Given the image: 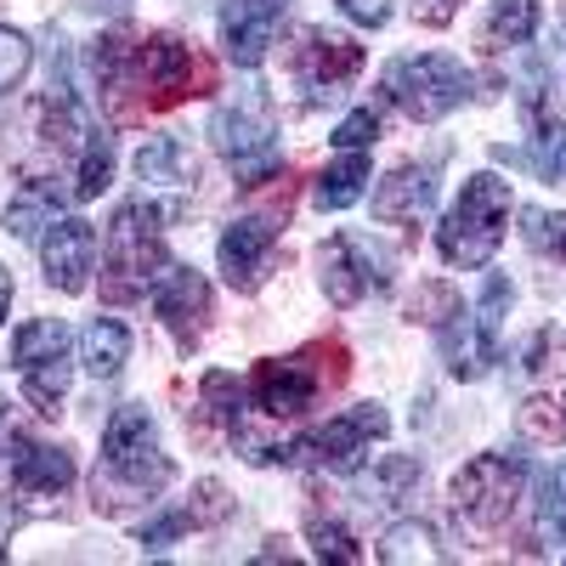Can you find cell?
Masks as SVG:
<instances>
[{"label": "cell", "mask_w": 566, "mask_h": 566, "mask_svg": "<svg viewBox=\"0 0 566 566\" xmlns=\"http://www.w3.org/2000/svg\"><path fill=\"white\" fill-rule=\"evenodd\" d=\"M91 74H97L103 97L119 119L130 114H159L187 97L216 91L210 57H199V45H187L181 34H142L130 40L125 29L103 34L91 45Z\"/></svg>", "instance_id": "obj_1"}, {"label": "cell", "mask_w": 566, "mask_h": 566, "mask_svg": "<svg viewBox=\"0 0 566 566\" xmlns=\"http://www.w3.org/2000/svg\"><path fill=\"white\" fill-rule=\"evenodd\" d=\"M170 488V459L159 448V431L148 408H114L108 431H103V470H97V510L119 515L125 504H142Z\"/></svg>", "instance_id": "obj_2"}, {"label": "cell", "mask_w": 566, "mask_h": 566, "mask_svg": "<svg viewBox=\"0 0 566 566\" xmlns=\"http://www.w3.org/2000/svg\"><path fill=\"white\" fill-rule=\"evenodd\" d=\"M346 374H352V352H346V340H335V335H323V340H312V346H301V352H290V357H261L255 368H250V402L266 413V419H301L323 391H335V386H346Z\"/></svg>", "instance_id": "obj_3"}, {"label": "cell", "mask_w": 566, "mask_h": 566, "mask_svg": "<svg viewBox=\"0 0 566 566\" xmlns=\"http://www.w3.org/2000/svg\"><path fill=\"white\" fill-rule=\"evenodd\" d=\"M159 221H165V205H154V199H130L114 210L108 244H103V295L114 306L142 301L159 283V272L170 261L165 239H159Z\"/></svg>", "instance_id": "obj_4"}, {"label": "cell", "mask_w": 566, "mask_h": 566, "mask_svg": "<svg viewBox=\"0 0 566 566\" xmlns=\"http://www.w3.org/2000/svg\"><path fill=\"white\" fill-rule=\"evenodd\" d=\"M210 142L216 154L239 170V181L250 187H266L277 181V114H272V97L261 85H244L210 114Z\"/></svg>", "instance_id": "obj_5"}, {"label": "cell", "mask_w": 566, "mask_h": 566, "mask_svg": "<svg viewBox=\"0 0 566 566\" xmlns=\"http://www.w3.org/2000/svg\"><path fill=\"white\" fill-rule=\"evenodd\" d=\"M504 227H510V181L482 170V176H470L464 181V193L459 205L448 210V221L437 227V250L448 266H464V272H476L499 255L504 244Z\"/></svg>", "instance_id": "obj_6"}, {"label": "cell", "mask_w": 566, "mask_h": 566, "mask_svg": "<svg viewBox=\"0 0 566 566\" xmlns=\"http://www.w3.org/2000/svg\"><path fill=\"white\" fill-rule=\"evenodd\" d=\"M386 431H391V413L380 402H357V408L335 413L328 424H312L290 448H272L266 464L283 459V464H312V470H357L374 442H386Z\"/></svg>", "instance_id": "obj_7"}, {"label": "cell", "mask_w": 566, "mask_h": 566, "mask_svg": "<svg viewBox=\"0 0 566 566\" xmlns=\"http://www.w3.org/2000/svg\"><path fill=\"white\" fill-rule=\"evenodd\" d=\"M380 91L419 125H437L448 119L464 97H470V69L448 52H413V57H397L380 80Z\"/></svg>", "instance_id": "obj_8"}, {"label": "cell", "mask_w": 566, "mask_h": 566, "mask_svg": "<svg viewBox=\"0 0 566 566\" xmlns=\"http://www.w3.org/2000/svg\"><path fill=\"white\" fill-rule=\"evenodd\" d=\"M12 363H18V380H23V397L40 419H57L63 413V397H69V374H74V357H69V328L63 317H34L12 335Z\"/></svg>", "instance_id": "obj_9"}, {"label": "cell", "mask_w": 566, "mask_h": 566, "mask_svg": "<svg viewBox=\"0 0 566 566\" xmlns=\"http://www.w3.org/2000/svg\"><path fill=\"white\" fill-rule=\"evenodd\" d=\"M504 312H510V283L488 277V290L476 312H459L442 323V363L453 380H482L499 363V335H504Z\"/></svg>", "instance_id": "obj_10"}, {"label": "cell", "mask_w": 566, "mask_h": 566, "mask_svg": "<svg viewBox=\"0 0 566 566\" xmlns=\"http://www.w3.org/2000/svg\"><path fill=\"white\" fill-rule=\"evenodd\" d=\"M527 488V459L522 453H476L453 476V510L476 527H504Z\"/></svg>", "instance_id": "obj_11"}, {"label": "cell", "mask_w": 566, "mask_h": 566, "mask_svg": "<svg viewBox=\"0 0 566 566\" xmlns=\"http://www.w3.org/2000/svg\"><path fill=\"white\" fill-rule=\"evenodd\" d=\"M317 283L335 306H357V301H368L374 290L391 283V255L374 250L363 232H335V239L317 250Z\"/></svg>", "instance_id": "obj_12"}, {"label": "cell", "mask_w": 566, "mask_h": 566, "mask_svg": "<svg viewBox=\"0 0 566 566\" xmlns=\"http://www.w3.org/2000/svg\"><path fill=\"white\" fill-rule=\"evenodd\" d=\"M363 69V45L346 40V34H328V29H295V45H290V74L301 80V91L312 103L335 97L346 80H357Z\"/></svg>", "instance_id": "obj_13"}, {"label": "cell", "mask_w": 566, "mask_h": 566, "mask_svg": "<svg viewBox=\"0 0 566 566\" xmlns=\"http://www.w3.org/2000/svg\"><path fill=\"white\" fill-rule=\"evenodd\" d=\"M154 312L165 317V328L176 335V346L193 352V346L205 340V328H210V312H216V295H210L205 272L165 261V272H159V283H154Z\"/></svg>", "instance_id": "obj_14"}, {"label": "cell", "mask_w": 566, "mask_h": 566, "mask_svg": "<svg viewBox=\"0 0 566 566\" xmlns=\"http://www.w3.org/2000/svg\"><path fill=\"white\" fill-rule=\"evenodd\" d=\"M216 261L227 272V283L239 295H255L261 283L272 277L277 266V227L266 216H239L221 227V244H216Z\"/></svg>", "instance_id": "obj_15"}, {"label": "cell", "mask_w": 566, "mask_h": 566, "mask_svg": "<svg viewBox=\"0 0 566 566\" xmlns=\"http://www.w3.org/2000/svg\"><path fill=\"white\" fill-rule=\"evenodd\" d=\"M40 266L57 295H85L91 266H97V227L80 216H57L40 232Z\"/></svg>", "instance_id": "obj_16"}, {"label": "cell", "mask_w": 566, "mask_h": 566, "mask_svg": "<svg viewBox=\"0 0 566 566\" xmlns=\"http://www.w3.org/2000/svg\"><path fill=\"white\" fill-rule=\"evenodd\" d=\"M0 453H7V470H12V493H23V499H63L74 488V453L69 448L12 431L0 442Z\"/></svg>", "instance_id": "obj_17"}, {"label": "cell", "mask_w": 566, "mask_h": 566, "mask_svg": "<svg viewBox=\"0 0 566 566\" xmlns=\"http://www.w3.org/2000/svg\"><path fill=\"white\" fill-rule=\"evenodd\" d=\"M136 181L148 187V193H165V216H176L181 199L199 187V159L181 136H148L136 154Z\"/></svg>", "instance_id": "obj_18"}, {"label": "cell", "mask_w": 566, "mask_h": 566, "mask_svg": "<svg viewBox=\"0 0 566 566\" xmlns=\"http://www.w3.org/2000/svg\"><path fill=\"white\" fill-rule=\"evenodd\" d=\"M283 23V0H227L221 7V45L239 69H261Z\"/></svg>", "instance_id": "obj_19"}, {"label": "cell", "mask_w": 566, "mask_h": 566, "mask_svg": "<svg viewBox=\"0 0 566 566\" xmlns=\"http://www.w3.org/2000/svg\"><path fill=\"white\" fill-rule=\"evenodd\" d=\"M437 205V170L431 165H397L380 187H374V216L386 227H408L424 221Z\"/></svg>", "instance_id": "obj_20"}, {"label": "cell", "mask_w": 566, "mask_h": 566, "mask_svg": "<svg viewBox=\"0 0 566 566\" xmlns=\"http://www.w3.org/2000/svg\"><path fill=\"white\" fill-rule=\"evenodd\" d=\"M57 216H63V187L52 176L18 181V193L7 199V232H12V239H40Z\"/></svg>", "instance_id": "obj_21"}, {"label": "cell", "mask_w": 566, "mask_h": 566, "mask_svg": "<svg viewBox=\"0 0 566 566\" xmlns=\"http://www.w3.org/2000/svg\"><path fill=\"white\" fill-rule=\"evenodd\" d=\"M130 357V328L114 323V317H91L85 335H80V363L85 374H97V380H114Z\"/></svg>", "instance_id": "obj_22"}, {"label": "cell", "mask_w": 566, "mask_h": 566, "mask_svg": "<svg viewBox=\"0 0 566 566\" xmlns=\"http://www.w3.org/2000/svg\"><path fill=\"white\" fill-rule=\"evenodd\" d=\"M363 181H368V154L357 148V154H340L335 165L317 176L312 199H317V210H352L363 199Z\"/></svg>", "instance_id": "obj_23"}, {"label": "cell", "mask_w": 566, "mask_h": 566, "mask_svg": "<svg viewBox=\"0 0 566 566\" xmlns=\"http://www.w3.org/2000/svg\"><path fill=\"white\" fill-rule=\"evenodd\" d=\"M538 34V0H493L482 45L488 52H510V45H527Z\"/></svg>", "instance_id": "obj_24"}, {"label": "cell", "mask_w": 566, "mask_h": 566, "mask_svg": "<svg viewBox=\"0 0 566 566\" xmlns=\"http://www.w3.org/2000/svg\"><path fill=\"white\" fill-rule=\"evenodd\" d=\"M493 159L538 170L544 181H566V125H544L533 136V148H493Z\"/></svg>", "instance_id": "obj_25"}, {"label": "cell", "mask_w": 566, "mask_h": 566, "mask_svg": "<svg viewBox=\"0 0 566 566\" xmlns=\"http://www.w3.org/2000/svg\"><path fill=\"white\" fill-rule=\"evenodd\" d=\"M114 136L108 130H85L80 142V170H74V199L91 205V199H103V187L114 181Z\"/></svg>", "instance_id": "obj_26"}, {"label": "cell", "mask_w": 566, "mask_h": 566, "mask_svg": "<svg viewBox=\"0 0 566 566\" xmlns=\"http://www.w3.org/2000/svg\"><path fill=\"white\" fill-rule=\"evenodd\" d=\"M199 397H205V413L216 424H227V431H239V419H244V391L239 380H232L227 368H210L205 380H199Z\"/></svg>", "instance_id": "obj_27"}, {"label": "cell", "mask_w": 566, "mask_h": 566, "mask_svg": "<svg viewBox=\"0 0 566 566\" xmlns=\"http://www.w3.org/2000/svg\"><path fill=\"white\" fill-rule=\"evenodd\" d=\"M306 538H312V555H317V560H340V566L368 560V555L357 549V538L335 522V515H312V522H306Z\"/></svg>", "instance_id": "obj_28"}, {"label": "cell", "mask_w": 566, "mask_h": 566, "mask_svg": "<svg viewBox=\"0 0 566 566\" xmlns=\"http://www.w3.org/2000/svg\"><path fill=\"white\" fill-rule=\"evenodd\" d=\"M459 312H464V301H459L453 283H442V277L419 283L413 301H408V317H413V323H431V328H442V323H448V317H459Z\"/></svg>", "instance_id": "obj_29"}, {"label": "cell", "mask_w": 566, "mask_h": 566, "mask_svg": "<svg viewBox=\"0 0 566 566\" xmlns=\"http://www.w3.org/2000/svg\"><path fill=\"white\" fill-rule=\"evenodd\" d=\"M431 544H437V538H431V527L402 522V527H391V533H386L380 560H442V549H431Z\"/></svg>", "instance_id": "obj_30"}, {"label": "cell", "mask_w": 566, "mask_h": 566, "mask_svg": "<svg viewBox=\"0 0 566 566\" xmlns=\"http://www.w3.org/2000/svg\"><path fill=\"white\" fill-rule=\"evenodd\" d=\"M232 510H239V504L227 499V488H221L216 476H205V482L193 488V510H187V522H193V527H221Z\"/></svg>", "instance_id": "obj_31"}, {"label": "cell", "mask_w": 566, "mask_h": 566, "mask_svg": "<svg viewBox=\"0 0 566 566\" xmlns=\"http://www.w3.org/2000/svg\"><path fill=\"white\" fill-rule=\"evenodd\" d=\"M29 63H34V45H29L18 29L0 23V91H12V85L29 74Z\"/></svg>", "instance_id": "obj_32"}, {"label": "cell", "mask_w": 566, "mask_h": 566, "mask_svg": "<svg viewBox=\"0 0 566 566\" xmlns=\"http://www.w3.org/2000/svg\"><path fill=\"white\" fill-rule=\"evenodd\" d=\"M544 533H549V544H566V459L544 482Z\"/></svg>", "instance_id": "obj_33"}, {"label": "cell", "mask_w": 566, "mask_h": 566, "mask_svg": "<svg viewBox=\"0 0 566 566\" xmlns=\"http://www.w3.org/2000/svg\"><path fill=\"white\" fill-rule=\"evenodd\" d=\"M374 136H380V114L357 108V114H346V119L335 125V148H340V154H357V148H368Z\"/></svg>", "instance_id": "obj_34"}, {"label": "cell", "mask_w": 566, "mask_h": 566, "mask_svg": "<svg viewBox=\"0 0 566 566\" xmlns=\"http://www.w3.org/2000/svg\"><path fill=\"white\" fill-rule=\"evenodd\" d=\"M522 431L533 437V442H555L566 424H560V408L549 402V397H533L527 408H522Z\"/></svg>", "instance_id": "obj_35"}, {"label": "cell", "mask_w": 566, "mask_h": 566, "mask_svg": "<svg viewBox=\"0 0 566 566\" xmlns=\"http://www.w3.org/2000/svg\"><path fill=\"white\" fill-rule=\"evenodd\" d=\"M424 476V470H419V459H408V453H391L386 464H380V476H374V482H380V493L386 499H402L413 482Z\"/></svg>", "instance_id": "obj_36"}, {"label": "cell", "mask_w": 566, "mask_h": 566, "mask_svg": "<svg viewBox=\"0 0 566 566\" xmlns=\"http://www.w3.org/2000/svg\"><path fill=\"white\" fill-rule=\"evenodd\" d=\"M187 527H193V522H187V510H165V515H154V522L142 527V549H154V555H159V549H170Z\"/></svg>", "instance_id": "obj_37"}, {"label": "cell", "mask_w": 566, "mask_h": 566, "mask_svg": "<svg viewBox=\"0 0 566 566\" xmlns=\"http://www.w3.org/2000/svg\"><path fill=\"white\" fill-rule=\"evenodd\" d=\"M459 12H464V0H413V23L424 29H448Z\"/></svg>", "instance_id": "obj_38"}, {"label": "cell", "mask_w": 566, "mask_h": 566, "mask_svg": "<svg viewBox=\"0 0 566 566\" xmlns=\"http://www.w3.org/2000/svg\"><path fill=\"white\" fill-rule=\"evenodd\" d=\"M555 239H560V216H549V210H527V244L549 250Z\"/></svg>", "instance_id": "obj_39"}, {"label": "cell", "mask_w": 566, "mask_h": 566, "mask_svg": "<svg viewBox=\"0 0 566 566\" xmlns=\"http://www.w3.org/2000/svg\"><path fill=\"white\" fill-rule=\"evenodd\" d=\"M340 7H346V18H357V23H374V29L386 23V0H340Z\"/></svg>", "instance_id": "obj_40"}, {"label": "cell", "mask_w": 566, "mask_h": 566, "mask_svg": "<svg viewBox=\"0 0 566 566\" xmlns=\"http://www.w3.org/2000/svg\"><path fill=\"white\" fill-rule=\"evenodd\" d=\"M7 312H12V272L0 266V323H7Z\"/></svg>", "instance_id": "obj_41"}, {"label": "cell", "mask_w": 566, "mask_h": 566, "mask_svg": "<svg viewBox=\"0 0 566 566\" xmlns=\"http://www.w3.org/2000/svg\"><path fill=\"white\" fill-rule=\"evenodd\" d=\"M0 442H7V402H0Z\"/></svg>", "instance_id": "obj_42"}, {"label": "cell", "mask_w": 566, "mask_h": 566, "mask_svg": "<svg viewBox=\"0 0 566 566\" xmlns=\"http://www.w3.org/2000/svg\"><path fill=\"white\" fill-rule=\"evenodd\" d=\"M555 244H560V261H566V221H560V239Z\"/></svg>", "instance_id": "obj_43"}, {"label": "cell", "mask_w": 566, "mask_h": 566, "mask_svg": "<svg viewBox=\"0 0 566 566\" xmlns=\"http://www.w3.org/2000/svg\"><path fill=\"white\" fill-rule=\"evenodd\" d=\"M560 424H566V397H560Z\"/></svg>", "instance_id": "obj_44"}, {"label": "cell", "mask_w": 566, "mask_h": 566, "mask_svg": "<svg viewBox=\"0 0 566 566\" xmlns=\"http://www.w3.org/2000/svg\"><path fill=\"white\" fill-rule=\"evenodd\" d=\"M560 23H566V0H560Z\"/></svg>", "instance_id": "obj_45"}]
</instances>
